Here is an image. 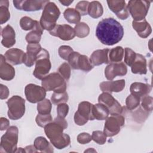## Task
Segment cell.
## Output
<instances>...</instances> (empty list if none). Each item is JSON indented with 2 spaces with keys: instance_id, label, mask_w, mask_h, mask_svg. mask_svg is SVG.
Returning a JSON list of instances; mask_svg holds the SVG:
<instances>
[{
  "instance_id": "35",
  "label": "cell",
  "mask_w": 153,
  "mask_h": 153,
  "mask_svg": "<svg viewBox=\"0 0 153 153\" xmlns=\"http://www.w3.org/2000/svg\"><path fill=\"white\" fill-rule=\"evenodd\" d=\"M51 103L48 99H44L38 102L37 105V111L40 114H49L51 111Z\"/></svg>"
},
{
  "instance_id": "24",
  "label": "cell",
  "mask_w": 153,
  "mask_h": 153,
  "mask_svg": "<svg viewBox=\"0 0 153 153\" xmlns=\"http://www.w3.org/2000/svg\"><path fill=\"white\" fill-rule=\"evenodd\" d=\"M132 27L136 31L137 35L142 38H146L152 32L151 26L145 19L139 22L133 20L132 22Z\"/></svg>"
},
{
  "instance_id": "47",
  "label": "cell",
  "mask_w": 153,
  "mask_h": 153,
  "mask_svg": "<svg viewBox=\"0 0 153 153\" xmlns=\"http://www.w3.org/2000/svg\"><path fill=\"white\" fill-rule=\"evenodd\" d=\"M69 112V106L66 103H60L57 107V116L61 118H65Z\"/></svg>"
},
{
  "instance_id": "30",
  "label": "cell",
  "mask_w": 153,
  "mask_h": 153,
  "mask_svg": "<svg viewBox=\"0 0 153 153\" xmlns=\"http://www.w3.org/2000/svg\"><path fill=\"white\" fill-rule=\"evenodd\" d=\"M63 16L66 20L72 24H78L81 20L80 14L73 8L66 9L63 13Z\"/></svg>"
},
{
  "instance_id": "29",
  "label": "cell",
  "mask_w": 153,
  "mask_h": 153,
  "mask_svg": "<svg viewBox=\"0 0 153 153\" xmlns=\"http://www.w3.org/2000/svg\"><path fill=\"white\" fill-rule=\"evenodd\" d=\"M103 8L100 2L94 1L89 3L88 7V14L93 19H97L102 16Z\"/></svg>"
},
{
  "instance_id": "9",
  "label": "cell",
  "mask_w": 153,
  "mask_h": 153,
  "mask_svg": "<svg viewBox=\"0 0 153 153\" xmlns=\"http://www.w3.org/2000/svg\"><path fill=\"white\" fill-rule=\"evenodd\" d=\"M93 104L83 101L79 103L78 110L74 114V122L78 126H83L88 120H94L93 115Z\"/></svg>"
},
{
  "instance_id": "15",
  "label": "cell",
  "mask_w": 153,
  "mask_h": 153,
  "mask_svg": "<svg viewBox=\"0 0 153 153\" xmlns=\"http://www.w3.org/2000/svg\"><path fill=\"white\" fill-rule=\"evenodd\" d=\"M127 72V66L123 62L111 63L105 69V75L109 81L112 80L117 76H124Z\"/></svg>"
},
{
  "instance_id": "37",
  "label": "cell",
  "mask_w": 153,
  "mask_h": 153,
  "mask_svg": "<svg viewBox=\"0 0 153 153\" xmlns=\"http://www.w3.org/2000/svg\"><path fill=\"white\" fill-rule=\"evenodd\" d=\"M37 20L32 19L27 16L23 17L20 20V26L24 30H33L36 25Z\"/></svg>"
},
{
  "instance_id": "43",
  "label": "cell",
  "mask_w": 153,
  "mask_h": 153,
  "mask_svg": "<svg viewBox=\"0 0 153 153\" xmlns=\"http://www.w3.org/2000/svg\"><path fill=\"white\" fill-rule=\"evenodd\" d=\"M141 105L143 109L149 113L152 111L153 108V98L149 96H145L142 97Z\"/></svg>"
},
{
  "instance_id": "5",
  "label": "cell",
  "mask_w": 153,
  "mask_h": 153,
  "mask_svg": "<svg viewBox=\"0 0 153 153\" xmlns=\"http://www.w3.org/2000/svg\"><path fill=\"white\" fill-rule=\"evenodd\" d=\"M48 51L42 48L35 62V68L33 72L34 76L38 79H42L45 77L51 69V64L50 60Z\"/></svg>"
},
{
  "instance_id": "19",
  "label": "cell",
  "mask_w": 153,
  "mask_h": 153,
  "mask_svg": "<svg viewBox=\"0 0 153 153\" xmlns=\"http://www.w3.org/2000/svg\"><path fill=\"white\" fill-rule=\"evenodd\" d=\"M15 76V69L6 62L5 57L0 55V78L5 81L12 80Z\"/></svg>"
},
{
  "instance_id": "8",
  "label": "cell",
  "mask_w": 153,
  "mask_h": 153,
  "mask_svg": "<svg viewBox=\"0 0 153 153\" xmlns=\"http://www.w3.org/2000/svg\"><path fill=\"white\" fill-rule=\"evenodd\" d=\"M7 105L8 108V117L11 120H19L25 113V100L19 96H12L7 100Z\"/></svg>"
},
{
  "instance_id": "25",
  "label": "cell",
  "mask_w": 153,
  "mask_h": 153,
  "mask_svg": "<svg viewBox=\"0 0 153 153\" xmlns=\"http://www.w3.org/2000/svg\"><path fill=\"white\" fill-rule=\"evenodd\" d=\"M147 64L145 57L140 54H137L135 60L131 66V70L134 74L145 75L147 73Z\"/></svg>"
},
{
  "instance_id": "32",
  "label": "cell",
  "mask_w": 153,
  "mask_h": 153,
  "mask_svg": "<svg viewBox=\"0 0 153 153\" xmlns=\"http://www.w3.org/2000/svg\"><path fill=\"white\" fill-rule=\"evenodd\" d=\"M8 6L9 2L8 1H0V22L1 25L6 23L10 18Z\"/></svg>"
},
{
  "instance_id": "11",
  "label": "cell",
  "mask_w": 153,
  "mask_h": 153,
  "mask_svg": "<svg viewBox=\"0 0 153 153\" xmlns=\"http://www.w3.org/2000/svg\"><path fill=\"white\" fill-rule=\"evenodd\" d=\"M98 102L108 109L111 115L121 114L123 112L124 107H122L121 104L109 93L103 92L100 94L98 97Z\"/></svg>"
},
{
  "instance_id": "52",
  "label": "cell",
  "mask_w": 153,
  "mask_h": 153,
  "mask_svg": "<svg viewBox=\"0 0 153 153\" xmlns=\"http://www.w3.org/2000/svg\"><path fill=\"white\" fill-rule=\"evenodd\" d=\"M74 1H59V2L65 6H69L71 3L73 2Z\"/></svg>"
},
{
  "instance_id": "36",
  "label": "cell",
  "mask_w": 153,
  "mask_h": 153,
  "mask_svg": "<svg viewBox=\"0 0 153 153\" xmlns=\"http://www.w3.org/2000/svg\"><path fill=\"white\" fill-rule=\"evenodd\" d=\"M69 99L68 94L66 91L64 92H54L51 97V100L54 105H59L62 103H66Z\"/></svg>"
},
{
  "instance_id": "20",
  "label": "cell",
  "mask_w": 153,
  "mask_h": 153,
  "mask_svg": "<svg viewBox=\"0 0 153 153\" xmlns=\"http://www.w3.org/2000/svg\"><path fill=\"white\" fill-rule=\"evenodd\" d=\"M125 80L122 79L117 81H103L100 84V88L103 92H120L125 87Z\"/></svg>"
},
{
  "instance_id": "34",
  "label": "cell",
  "mask_w": 153,
  "mask_h": 153,
  "mask_svg": "<svg viewBox=\"0 0 153 153\" xmlns=\"http://www.w3.org/2000/svg\"><path fill=\"white\" fill-rule=\"evenodd\" d=\"M74 30L75 35L81 38L87 36L90 33V27L84 22H79L76 24L74 27Z\"/></svg>"
},
{
  "instance_id": "33",
  "label": "cell",
  "mask_w": 153,
  "mask_h": 153,
  "mask_svg": "<svg viewBox=\"0 0 153 153\" xmlns=\"http://www.w3.org/2000/svg\"><path fill=\"white\" fill-rule=\"evenodd\" d=\"M93 68V65L91 63L90 59L85 55H80L78 60V69L85 72H88Z\"/></svg>"
},
{
  "instance_id": "39",
  "label": "cell",
  "mask_w": 153,
  "mask_h": 153,
  "mask_svg": "<svg viewBox=\"0 0 153 153\" xmlns=\"http://www.w3.org/2000/svg\"><path fill=\"white\" fill-rule=\"evenodd\" d=\"M140 98L133 95L130 94L126 100V106L129 110H133L136 109L140 104Z\"/></svg>"
},
{
  "instance_id": "44",
  "label": "cell",
  "mask_w": 153,
  "mask_h": 153,
  "mask_svg": "<svg viewBox=\"0 0 153 153\" xmlns=\"http://www.w3.org/2000/svg\"><path fill=\"white\" fill-rule=\"evenodd\" d=\"M90 2L87 1H81L77 3L75 6V10L81 16H85L88 14V7Z\"/></svg>"
},
{
  "instance_id": "3",
  "label": "cell",
  "mask_w": 153,
  "mask_h": 153,
  "mask_svg": "<svg viewBox=\"0 0 153 153\" xmlns=\"http://www.w3.org/2000/svg\"><path fill=\"white\" fill-rule=\"evenodd\" d=\"M60 14L58 7L54 2H49L44 7L39 23L43 29L49 32L54 29Z\"/></svg>"
},
{
  "instance_id": "21",
  "label": "cell",
  "mask_w": 153,
  "mask_h": 153,
  "mask_svg": "<svg viewBox=\"0 0 153 153\" xmlns=\"http://www.w3.org/2000/svg\"><path fill=\"white\" fill-rule=\"evenodd\" d=\"M1 35L2 37L1 44L4 47L10 48L15 44L16 33L10 25H7L1 30Z\"/></svg>"
},
{
  "instance_id": "1",
  "label": "cell",
  "mask_w": 153,
  "mask_h": 153,
  "mask_svg": "<svg viewBox=\"0 0 153 153\" xmlns=\"http://www.w3.org/2000/svg\"><path fill=\"white\" fill-rule=\"evenodd\" d=\"M96 36L103 44L113 45L122 39L124 29L114 18L103 19L96 27Z\"/></svg>"
},
{
  "instance_id": "14",
  "label": "cell",
  "mask_w": 153,
  "mask_h": 153,
  "mask_svg": "<svg viewBox=\"0 0 153 153\" xmlns=\"http://www.w3.org/2000/svg\"><path fill=\"white\" fill-rule=\"evenodd\" d=\"M49 32L51 35L59 37L63 41L71 40L75 36L74 28L69 25H56Z\"/></svg>"
},
{
  "instance_id": "41",
  "label": "cell",
  "mask_w": 153,
  "mask_h": 153,
  "mask_svg": "<svg viewBox=\"0 0 153 153\" xmlns=\"http://www.w3.org/2000/svg\"><path fill=\"white\" fill-rule=\"evenodd\" d=\"M91 138L93 140L99 145H103L106 141V136L104 132L99 130L93 131Z\"/></svg>"
},
{
  "instance_id": "4",
  "label": "cell",
  "mask_w": 153,
  "mask_h": 153,
  "mask_svg": "<svg viewBox=\"0 0 153 153\" xmlns=\"http://www.w3.org/2000/svg\"><path fill=\"white\" fill-rule=\"evenodd\" d=\"M19 130L16 126H10L1 137L0 152L5 153L16 152L18 142Z\"/></svg>"
},
{
  "instance_id": "18",
  "label": "cell",
  "mask_w": 153,
  "mask_h": 153,
  "mask_svg": "<svg viewBox=\"0 0 153 153\" xmlns=\"http://www.w3.org/2000/svg\"><path fill=\"white\" fill-rule=\"evenodd\" d=\"M25 54L23 50L19 48H10L4 54L6 61L11 65H18L24 63Z\"/></svg>"
},
{
  "instance_id": "45",
  "label": "cell",
  "mask_w": 153,
  "mask_h": 153,
  "mask_svg": "<svg viewBox=\"0 0 153 153\" xmlns=\"http://www.w3.org/2000/svg\"><path fill=\"white\" fill-rule=\"evenodd\" d=\"M73 49L68 45H62L59 48L58 53L61 58L68 60L69 55L73 52Z\"/></svg>"
},
{
  "instance_id": "22",
  "label": "cell",
  "mask_w": 153,
  "mask_h": 153,
  "mask_svg": "<svg viewBox=\"0 0 153 153\" xmlns=\"http://www.w3.org/2000/svg\"><path fill=\"white\" fill-rule=\"evenodd\" d=\"M109 49L104 48L102 50H97L93 51L90 57V61L93 66H99L103 63H109Z\"/></svg>"
},
{
  "instance_id": "10",
  "label": "cell",
  "mask_w": 153,
  "mask_h": 153,
  "mask_svg": "<svg viewBox=\"0 0 153 153\" xmlns=\"http://www.w3.org/2000/svg\"><path fill=\"white\" fill-rule=\"evenodd\" d=\"M125 118L121 114L111 115L106 119L103 132L106 137H112L117 135L121 127L124 125Z\"/></svg>"
},
{
  "instance_id": "49",
  "label": "cell",
  "mask_w": 153,
  "mask_h": 153,
  "mask_svg": "<svg viewBox=\"0 0 153 153\" xmlns=\"http://www.w3.org/2000/svg\"><path fill=\"white\" fill-rule=\"evenodd\" d=\"M10 94L9 90L6 85L0 84V98L1 100L6 99Z\"/></svg>"
},
{
  "instance_id": "7",
  "label": "cell",
  "mask_w": 153,
  "mask_h": 153,
  "mask_svg": "<svg viewBox=\"0 0 153 153\" xmlns=\"http://www.w3.org/2000/svg\"><path fill=\"white\" fill-rule=\"evenodd\" d=\"M151 1L145 0H131L128 2L127 9L134 21L139 22L145 19Z\"/></svg>"
},
{
  "instance_id": "40",
  "label": "cell",
  "mask_w": 153,
  "mask_h": 153,
  "mask_svg": "<svg viewBox=\"0 0 153 153\" xmlns=\"http://www.w3.org/2000/svg\"><path fill=\"white\" fill-rule=\"evenodd\" d=\"M58 72L60 75L66 81L69 80L71 76V66L67 63H63L58 68Z\"/></svg>"
},
{
  "instance_id": "51",
  "label": "cell",
  "mask_w": 153,
  "mask_h": 153,
  "mask_svg": "<svg viewBox=\"0 0 153 153\" xmlns=\"http://www.w3.org/2000/svg\"><path fill=\"white\" fill-rule=\"evenodd\" d=\"M25 152H37V150L35 149L34 145H29L25 148Z\"/></svg>"
},
{
  "instance_id": "50",
  "label": "cell",
  "mask_w": 153,
  "mask_h": 153,
  "mask_svg": "<svg viewBox=\"0 0 153 153\" xmlns=\"http://www.w3.org/2000/svg\"><path fill=\"white\" fill-rule=\"evenodd\" d=\"M10 126V121L8 119L4 117L0 118V129L1 131L7 130Z\"/></svg>"
},
{
  "instance_id": "13",
  "label": "cell",
  "mask_w": 153,
  "mask_h": 153,
  "mask_svg": "<svg viewBox=\"0 0 153 153\" xmlns=\"http://www.w3.org/2000/svg\"><path fill=\"white\" fill-rule=\"evenodd\" d=\"M50 1H13L14 6L19 10L25 11H36L44 8L45 5L49 2Z\"/></svg>"
},
{
  "instance_id": "28",
  "label": "cell",
  "mask_w": 153,
  "mask_h": 153,
  "mask_svg": "<svg viewBox=\"0 0 153 153\" xmlns=\"http://www.w3.org/2000/svg\"><path fill=\"white\" fill-rule=\"evenodd\" d=\"M109 114L108 109L102 103H97L93 105V115L94 119L97 120H106Z\"/></svg>"
},
{
  "instance_id": "48",
  "label": "cell",
  "mask_w": 153,
  "mask_h": 153,
  "mask_svg": "<svg viewBox=\"0 0 153 153\" xmlns=\"http://www.w3.org/2000/svg\"><path fill=\"white\" fill-rule=\"evenodd\" d=\"M92 140L91 136L88 133H81L77 136V141L80 144H87Z\"/></svg>"
},
{
  "instance_id": "38",
  "label": "cell",
  "mask_w": 153,
  "mask_h": 153,
  "mask_svg": "<svg viewBox=\"0 0 153 153\" xmlns=\"http://www.w3.org/2000/svg\"><path fill=\"white\" fill-rule=\"evenodd\" d=\"M53 120L52 116L49 114H38L35 118V121L37 125L41 127H44L46 125L51 123Z\"/></svg>"
},
{
  "instance_id": "26",
  "label": "cell",
  "mask_w": 153,
  "mask_h": 153,
  "mask_svg": "<svg viewBox=\"0 0 153 153\" xmlns=\"http://www.w3.org/2000/svg\"><path fill=\"white\" fill-rule=\"evenodd\" d=\"M33 145L38 152L52 153L54 152L53 145L42 136L37 137L33 142Z\"/></svg>"
},
{
  "instance_id": "23",
  "label": "cell",
  "mask_w": 153,
  "mask_h": 153,
  "mask_svg": "<svg viewBox=\"0 0 153 153\" xmlns=\"http://www.w3.org/2000/svg\"><path fill=\"white\" fill-rule=\"evenodd\" d=\"M151 90L152 87L151 85L139 82L132 83L130 87L131 94L140 99L149 94Z\"/></svg>"
},
{
  "instance_id": "16",
  "label": "cell",
  "mask_w": 153,
  "mask_h": 153,
  "mask_svg": "<svg viewBox=\"0 0 153 153\" xmlns=\"http://www.w3.org/2000/svg\"><path fill=\"white\" fill-rule=\"evenodd\" d=\"M107 4L109 8L118 19L126 20L129 17V12L125 1H107Z\"/></svg>"
},
{
  "instance_id": "17",
  "label": "cell",
  "mask_w": 153,
  "mask_h": 153,
  "mask_svg": "<svg viewBox=\"0 0 153 153\" xmlns=\"http://www.w3.org/2000/svg\"><path fill=\"white\" fill-rule=\"evenodd\" d=\"M41 49V46L39 43L28 44L27 45L24 61V63L26 66L31 67L34 65Z\"/></svg>"
},
{
  "instance_id": "42",
  "label": "cell",
  "mask_w": 153,
  "mask_h": 153,
  "mask_svg": "<svg viewBox=\"0 0 153 153\" xmlns=\"http://www.w3.org/2000/svg\"><path fill=\"white\" fill-rule=\"evenodd\" d=\"M124 50H125L124 62L127 65L131 66L135 60L136 53L133 50L128 47L125 48Z\"/></svg>"
},
{
  "instance_id": "2",
  "label": "cell",
  "mask_w": 153,
  "mask_h": 153,
  "mask_svg": "<svg viewBox=\"0 0 153 153\" xmlns=\"http://www.w3.org/2000/svg\"><path fill=\"white\" fill-rule=\"evenodd\" d=\"M68 127V123L63 118L57 117L53 121L44 127V131L51 143L59 149H63L70 145L71 139L63 130Z\"/></svg>"
},
{
  "instance_id": "6",
  "label": "cell",
  "mask_w": 153,
  "mask_h": 153,
  "mask_svg": "<svg viewBox=\"0 0 153 153\" xmlns=\"http://www.w3.org/2000/svg\"><path fill=\"white\" fill-rule=\"evenodd\" d=\"M41 85L48 91L60 93L66 91V81L59 72H53L47 75L42 79Z\"/></svg>"
},
{
  "instance_id": "12",
  "label": "cell",
  "mask_w": 153,
  "mask_h": 153,
  "mask_svg": "<svg viewBox=\"0 0 153 153\" xmlns=\"http://www.w3.org/2000/svg\"><path fill=\"white\" fill-rule=\"evenodd\" d=\"M26 99L30 103H38L44 100L46 96V90L43 87L34 84H27L25 88Z\"/></svg>"
},
{
  "instance_id": "46",
  "label": "cell",
  "mask_w": 153,
  "mask_h": 153,
  "mask_svg": "<svg viewBox=\"0 0 153 153\" xmlns=\"http://www.w3.org/2000/svg\"><path fill=\"white\" fill-rule=\"evenodd\" d=\"M81 54L76 51H73L69 56L68 61L73 69H78V60Z\"/></svg>"
},
{
  "instance_id": "31",
  "label": "cell",
  "mask_w": 153,
  "mask_h": 153,
  "mask_svg": "<svg viewBox=\"0 0 153 153\" xmlns=\"http://www.w3.org/2000/svg\"><path fill=\"white\" fill-rule=\"evenodd\" d=\"M124 50L121 46H117L109 51V61L111 63L121 62L124 56Z\"/></svg>"
},
{
  "instance_id": "27",
  "label": "cell",
  "mask_w": 153,
  "mask_h": 153,
  "mask_svg": "<svg viewBox=\"0 0 153 153\" xmlns=\"http://www.w3.org/2000/svg\"><path fill=\"white\" fill-rule=\"evenodd\" d=\"M43 31L44 29L41 26L39 22L36 21L35 28L26 35V41L28 44L39 43L41 38V35L43 33Z\"/></svg>"
}]
</instances>
